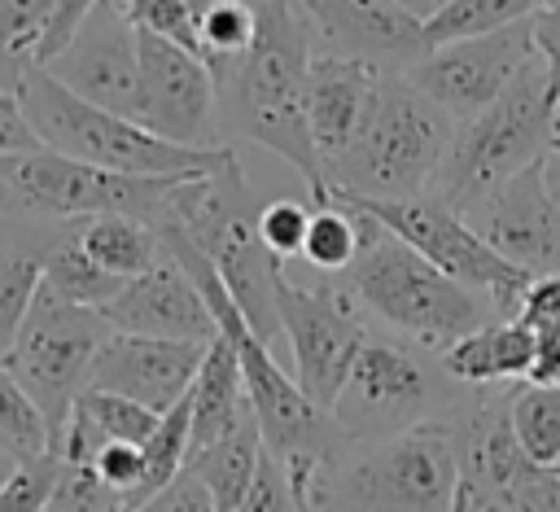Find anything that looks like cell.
<instances>
[{
	"mask_svg": "<svg viewBox=\"0 0 560 512\" xmlns=\"http://www.w3.org/2000/svg\"><path fill=\"white\" fill-rule=\"evenodd\" d=\"M258 4V35L241 57L210 61L219 83V114L223 136L254 140L284 158L311 201H328L324 158L311 140L306 123V70L315 57V31L298 0H254Z\"/></svg>",
	"mask_w": 560,
	"mask_h": 512,
	"instance_id": "1",
	"label": "cell"
},
{
	"mask_svg": "<svg viewBox=\"0 0 560 512\" xmlns=\"http://www.w3.org/2000/svg\"><path fill=\"white\" fill-rule=\"evenodd\" d=\"M455 140V118L433 105L402 70H381L376 96L350 144L324 166L328 193L420 197L433 188Z\"/></svg>",
	"mask_w": 560,
	"mask_h": 512,
	"instance_id": "2",
	"label": "cell"
},
{
	"mask_svg": "<svg viewBox=\"0 0 560 512\" xmlns=\"http://www.w3.org/2000/svg\"><path fill=\"white\" fill-rule=\"evenodd\" d=\"M18 96H22V109H26L31 127L39 131L44 149L92 162V166H105V171H122V175H214V171H228L236 162V153L228 144L192 149V144L162 140L158 131H149L136 118L83 101L79 92L57 83L44 66L26 70V79L18 83Z\"/></svg>",
	"mask_w": 560,
	"mask_h": 512,
	"instance_id": "3",
	"label": "cell"
},
{
	"mask_svg": "<svg viewBox=\"0 0 560 512\" xmlns=\"http://www.w3.org/2000/svg\"><path fill=\"white\" fill-rule=\"evenodd\" d=\"M556 136H560V92L542 57L534 53L486 109L455 123L451 153L429 193H438L455 210H468L508 175L542 162Z\"/></svg>",
	"mask_w": 560,
	"mask_h": 512,
	"instance_id": "4",
	"label": "cell"
},
{
	"mask_svg": "<svg viewBox=\"0 0 560 512\" xmlns=\"http://www.w3.org/2000/svg\"><path fill=\"white\" fill-rule=\"evenodd\" d=\"M459 446L451 416L376 442H350L315 490L311 512H451Z\"/></svg>",
	"mask_w": 560,
	"mask_h": 512,
	"instance_id": "5",
	"label": "cell"
},
{
	"mask_svg": "<svg viewBox=\"0 0 560 512\" xmlns=\"http://www.w3.org/2000/svg\"><path fill=\"white\" fill-rule=\"evenodd\" d=\"M346 284L359 298V306L372 311L394 337H407L433 354H442L451 341L486 324V315L494 311L486 293L451 280L385 223L368 241L359 263L346 271Z\"/></svg>",
	"mask_w": 560,
	"mask_h": 512,
	"instance_id": "6",
	"label": "cell"
},
{
	"mask_svg": "<svg viewBox=\"0 0 560 512\" xmlns=\"http://www.w3.org/2000/svg\"><path fill=\"white\" fill-rule=\"evenodd\" d=\"M258 206L262 201L249 193L241 162H232L228 171L184 179L171 193L162 223H179L192 236V245L214 263L228 293L254 324V333L271 341L280 333V319H276L280 263L267 254V245L258 236Z\"/></svg>",
	"mask_w": 560,
	"mask_h": 512,
	"instance_id": "7",
	"label": "cell"
},
{
	"mask_svg": "<svg viewBox=\"0 0 560 512\" xmlns=\"http://www.w3.org/2000/svg\"><path fill=\"white\" fill-rule=\"evenodd\" d=\"M472 398L451 407L459 481L451 512H560V473L534 464L512 433V389L468 385Z\"/></svg>",
	"mask_w": 560,
	"mask_h": 512,
	"instance_id": "8",
	"label": "cell"
},
{
	"mask_svg": "<svg viewBox=\"0 0 560 512\" xmlns=\"http://www.w3.org/2000/svg\"><path fill=\"white\" fill-rule=\"evenodd\" d=\"M192 175H122L52 149L0 158V201L35 219H92V214H140L166 219L171 193Z\"/></svg>",
	"mask_w": 560,
	"mask_h": 512,
	"instance_id": "9",
	"label": "cell"
},
{
	"mask_svg": "<svg viewBox=\"0 0 560 512\" xmlns=\"http://www.w3.org/2000/svg\"><path fill=\"white\" fill-rule=\"evenodd\" d=\"M442 381L451 376L442 359L438 363L424 359V346L368 328L346 372V385L332 403V420L350 442H376V438L402 433L455 407Z\"/></svg>",
	"mask_w": 560,
	"mask_h": 512,
	"instance_id": "10",
	"label": "cell"
},
{
	"mask_svg": "<svg viewBox=\"0 0 560 512\" xmlns=\"http://www.w3.org/2000/svg\"><path fill=\"white\" fill-rule=\"evenodd\" d=\"M114 328L105 324V315L96 306H79L57 298L52 289L39 284L9 354L0 359L18 385L39 403V411L52 424V438L61 442V424L79 398V389L88 385L92 359L105 346Z\"/></svg>",
	"mask_w": 560,
	"mask_h": 512,
	"instance_id": "11",
	"label": "cell"
},
{
	"mask_svg": "<svg viewBox=\"0 0 560 512\" xmlns=\"http://www.w3.org/2000/svg\"><path fill=\"white\" fill-rule=\"evenodd\" d=\"M350 201H359L376 223H385L394 236H402L411 249H420L451 280L486 293L499 315H516V302H521V293H525V284L534 276L512 267L468 223L464 210H455L438 193H420V197H350Z\"/></svg>",
	"mask_w": 560,
	"mask_h": 512,
	"instance_id": "12",
	"label": "cell"
},
{
	"mask_svg": "<svg viewBox=\"0 0 560 512\" xmlns=\"http://www.w3.org/2000/svg\"><path fill=\"white\" fill-rule=\"evenodd\" d=\"M276 319L293 354V376L306 389V398L324 411H332L346 372L368 337L363 306L350 293V284L332 280H293L284 267L276 276Z\"/></svg>",
	"mask_w": 560,
	"mask_h": 512,
	"instance_id": "13",
	"label": "cell"
},
{
	"mask_svg": "<svg viewBox=\"0 0 560 512\" xmlns=\"http://www.w3.org/2000/svg\"><path fill=\"white\" fill-rule=\"evenodd\" d=\"M136 123H144L149 131H158L162 140H175V144H192V149L223 144L214 66L201 53H192L166 35L140 31Z\"/></svg>",
	"mask_w": 560,
	"mask_h": 512,
	"instance_id": "14",
	"label": "cell"
},
{
	"mask_svg": "<svg viewBox=\"0 0 560 512\" xmlns=\"http://www.w3.org/2000/svg\"><path fill=\"white\" fill-rule=\"evenodd\" d=\"M529 57H534V18L490 31V35L429 48L402 74L459 123V118H472L477 109H486L516 79V70Z\"/></svg>",
	"mask_w": 560,
	"mask_h": 512,
	"instance_id": "15",
	"label": "cell"
},
{
	"mask_svg": "<svg viewBox=\"0 0 560 512\" xmlns=\"http://www.w3.org/2000/svg\"><path fill=\"white\" fill-rule=\"evenodd\" d=\"M44 70L70 92H79L83 101L136 118L140 31L118 0H96L92 13L70 35V44Z\"/></svg>",
	"mask_w": 560,
	"mask_h": 512,
	"instance_id": "16",
	"label": "cell"
},
{
	"mask_svg": "<svg viewBox=\"0 0 560 512\" xmlns=\"http://www.w3.org/2000/svg\"><path fill=\"white\" fill-rule=\"evenodd\" d=\"M464 214L512 267L529 276L560 271V206L542 184V162L508 175Z\"/></svg>",
	"mask_w": 560,
	"mask_h": 512,
	"instance_id": "17",
	"label": "cell"
},
{
	"mask_svg": "<svg viewBox=\"0 0 560 512\" xmlns=\"http://www.w3.org/2000/svg\"><path fill=\"white\" fill-rule=\"evenodd\" d=\"M101 315L114 333H140V337L210 341L219 333L206 293L175 254H166L140 276H127L122 289L101 306Z\"/></svg>",
	"mask_w": 560,
	"mask_h": 512,
	"instance_id": "18",
	"label": "cell"
},
{
	"mask_svg": "<svg viewBox=\"0 0 560 512\" xmlns=\"http://www.w3.org/2000/svg\"><path fill=\"white\" fill-rule=\"evenodd\" d=\"M206 341H175V337H140V333H109L92 359L88 385L127 394L153 411L175 407L201 368Z\"/></svg>",
	"mask_w": 560,
	"mask_h": 512,
	"instance_id": "19",
	"label": "cell"
},
{
	"mask_svg": "<svg viewBox=\"0 0 560 512\" xmlns=\"http://www.w3.org/2000/svg\"><path fill=\"white\" fill-rule=\"evenodd\" d=\"M311 31L315 53L359 57L389 70H407L416 57H424L420 18H411L394 0H298Z\"/></svg>",
	"mask_w": 560,
	"mask_h": 512,
	"instance_id": "20",
	"label": "cell"
},
{
	"mask_svg": "<svg viewBox=\"0 0 560 512\" xmlns=\"http://www.w3.org/2000/svg\"><path fill=\"white\" fill-rule=\"evenodd\" d=\"M376 61H359V57H337V53H315L311 70H306V123H311V140L324 158V166L350 144V136L359 131L376 83H381Z\"/></svg>",
	"mask_w": 560,
	"mask_h": 512,
	"instance_id": "21",
	"label": "cell"
},
{
	"mask_svg": "<svg viewBox=\"0 0 560 512\" xmlns=\"http://www.w3.org/2000/svg\"><path fill=\"white\" fill-rule=\"evenodd\" d=\"M442 368L455 385H503L525 381L534 363V324L521 315H499L451 341L442 354Z\"/></svg>",
	"mask_w": 560,
	"mask_h": 512,
	"instance_id": "22",
	"label": "cell"
},
{
	"mask_svg": "<svg viewBox=\"0 0 560 512\" xmlns=\"http://www.w3.org/2000/svg\"><path fill=\"white\" fill-rule=\"evenodd\" d=\"M188 394H192V442H188V455L210 446L214 438H223L249 411L245 381H241V359H236V346L223 333H214L206 341V354H201V368H197Z\"/></svg>",
	"mask_w": 560,
	"mask_h": 512,
	"instance_id": "23",
	"label": "cell"
},
{
	"mask_svg": "<svg viewBox=\"0 0 560 512\" xmlns=\"http://www.w3.org/2000/svg\"><path fill=\"white\" fill-rule=\"evenodd\" d=\"M70 236L88 258H96L105 271H114L122 280L149 271L153 263H162L171 254L158 223H149L140 214H92V219H79V228Z\"/></svg>",
	"mask_w": 560,
	"mask_h": 512,
	"instance_id": "24",
	"label": "cell"
},
{
	"mask_svg": "<svg viewBox=\"0 0 560 512\" xmlns=\"http://www.w3.org/2000/svg\"><path fill=\"white\" fill-rule=\"evenodd\" d=\"M262 451H267V446H262V429H258L254 407H249L223 438H214L210 446L192 451V455H188V468L214 490L219 512H236L241 499H245V490H249L254 477H258Z\"/></svg>",
	"mask_w": 560,
	"mask_h": 512,
	"instance_id": "25",
	"label": "cell"
},
{
	"mask_svg": "<svg viewBox=\"0 0 560 512\" xmlns=\"http://www.w3.org/2000/svg\"><path fill=\"white\" fill-rule=\"evenodd\" d=\"M538 9H542V0H446L438 13H429L420 22L424 53L455 44V39H472V35H490V31L529 22Z\"/></svg>",
	"mask_w": 560,
	"mask_h": 512,
	"instance_id": "26",
	"label": "cell"
},
{
	"mask_svg": "<svg viewBox=\"0 0 560 512\" xmlns=\"http://www.w3.org/2000/svg\"><path fill=\"white\" fill-rule=\"evenodd\" d=\"M57 451L52 424L39 411V403L18 385V376L0 363V455L13 464H35Z\"/></svg>",
	"mask_w": 560,
	"mask_h": 512,
	"instance_id": "27",
	"label": "cell"
},
{
	"mask_svg": "<svg viewBox=\"0 0 560 512\" xmlns=\"http://www.w3.org/2000/svg\"><path fill=\"white\" fill-rule=\"evenodd\" d=\"M48 22L52 0H0V88L18 92L26 70L39 66Z\"/></svg>",
	"mask_w": 560,
	"mask_h": 512,
	"instance_id": "28",
	"label": "cell"
},
{
	"mask_svg": "<svg viewBox=\"0 0 560 512\" xmlns=\"http://www.w3.org/2000/svg\"><path fill=\"white\" fill-rule=\"evenodd\" d=\"M188 442H192V394H184L175 407H166L162 420H158V429L140 442L144 477H140V486L131 490L127 508H140L149 494H158V490L188 464Z\"/></svg>",
	"mask_w": 560,
	"mask_h": 512,
	"instance_id": "29",
	"label": "cell"
},
{
	"mask_svg": "<svg viewBox=\"0 0 560 512\" xmlns=\"http://www.w3.org/2000/svg\"><path fill=\"white\" fill-rule=\"evenodd\" d=\"M512 433L521 442V451L560 473V385H516L512 389Z\"/></svg>",
	"mask_w": 560,
	"mask_h": 512,
	"instance_id": "30",
	"label": "cell"
},
{
	"mask_svg": "<svg viewBox=\"0 0 560 512\" xmlns=\"http://www.w3.org/2000/svg\"><path fill=\"white\" fill-rule=\"evenodd\" d=\"M39 284L52 289V293L66 298V302H79V306H96V311H101V306L122 289V276L105 271L96 258H88V254L74 245V236H66L57 249L44 254V276H39Z\"/></svg>",
	"mask_w": 560,
	"mask_h": 512,
	"instance_id": "31",
	"label": "cell"
},
{
	"mask_svg": "<svg viewBox=\"0 0 560 512\" xmlns=\"http://www.w3.org/2000/svg\"><path fill=\"white\" fill-rule=\"evenodd\" d=\"M197 39L206 61L241 57L258 35V4L254 0H192Z\"/></svg>",
	"mask_w": 560,
	"mask_h": 512,
	"instance_id": "32",
	"label": "cell"
},
{
	"mask_svg": "<svg viewBox=\"0 0 560 512\" xmlns=\"http://www.w3.org/2000/svg\"><path fill=\"white\" fill-rule=\"evenodd\" d=\"M74 411H79L105 442H136V446H140V442L158 429V420H162V411H153V407H144V403L127 398V394L96 389V385H83V389H79Z\"/></svg>",
	"mask_w": 560,
	"mask_h": 512,
	"instance_id": "33",
	"label": "cell"
},
{
	"mask_svg": "<svg viewBox=\"0 0 560 512\" xmlns=\"http://www.w3.org/2000/svg\"><path fill=\"white\" fill-rule=\"evenodd\" d=\"M44 258L39 254H0V359L9 354L35 293H39Z\"/></svg>",
	"mask_w": 560,
	"mask_h": 512,
	"instance_id": "34",
	"label": "cell"
},
{
	"mask_svg": "<svg viewBox=\"0 0 560 512\" xmlns=\"http://www.w3.org/2000/svg\"><path fill=\"white\" fill-rule=\"evenodd\" d=\"M122 508H127L122 494L114 486H105L92 464L61 459V473H57V486H52L44 512H122Z\"/></svg>",
	"mask_w": 560,
	"mask_h": 512,
	"instance_id": "35",
	"label": "cell"
},
{
	"mask_svg": "<svg viewBox=\"0 0 560 512\" xmlns=\"http://www.w3.org/2000/svg\"><path fill=\"white\" fill-rule=\"evenodd\" d=\"M311 210H315V201H293V197H276V201L258 206V236H262L267 254L280 267H289L293 258H302Z\"/></svg>",
	"mask_w": 560,
	"mask_h": 512,
	"instance_id": "36",
	"label": "cell"
},
{
	"mask_svg": "<svg viewBox=\"0 0 560 512\" xmlns=\"http://www.w3.org/2000/svg\"><path fill=\"white\" fill-rule=\"evenodd\" d=\"M127 9V18L140 26V31H153V35H166L192 53H201V39H197V13H192V0H118ZM206 57V53H201Z\"/></svg>",
	"mask_w": 560,
	"mask_h": 512,
	"instance_id": "37",
	"label": "cell"
},
{
	"mask_svg": "<svg viewBox=\"0 0 560 512\" xmlns=\"http://www.w3.org/2000/svg\"><path fill=\"white\" fill-rule=\"evenodd\" d=\"M57 473H61V455H44L35 464H18L13 477L0 486V512H44L48 508V494L57 486Z\"/></svg>",
	"mask_w": 560,
	"mask_h": 512,
	"instance_id": "38",
	"label": "cell"
},
{
	"mask_svg": "<svg viewBox=\"0 0 560 512\" xmlns=\"http://www.w3.org/2000/svg\"><path fill=\"white\" fill-rule=\"evenodd\" d=\"M136 512H219V499H214V490L184 464L158 494H149Z\"/></svg>",
	"mask_w": 560,
	"mask_h": 512,
	"instance_id": "39",
	"label": "cell"
},
{
	"mask_svg": "<svg viewBox=\"0 0 560 512\" xmlns=\"http://www.w3.org/2000/svg\"><path fill=\"white\" fill-rule=\"evenodd\" d=\"M293 508H298V494H293V486H289L280 459L262 451L258 477H254V486L245 490V499H241L236 512H293Z\"/></svg>",
	"mask_w": 560,
	"mask_h": 512,
	"instance_id": "40",
	"label": "cell"
},
{
	"mask_svg": "<svg viewBox=\"0 0 560 512\" xmlns=\"http://www.w3.org/2000/svg\"><path fill=\"white\" fill-rule=\"evenodd\" d=\"M92 468H96L101 481L114 486V490L122 494V503H127L131 490H136L140 477H144V455H140L136 442H105V446L92 455Z\"/></svg>",
	"mask_w": 560,
	"mask_h": 512,
	"instance_id": "41",
	"label": "cell"
},
{
	"mask_svg": "<svg viewBox=\"0 0 560 512\" xmlns=\"http://www.w3.org/2000/svg\"><path fill=\"white\" fill-rule=\"evenodd\" d=\"M35 149H44V140L22 109V96L13 88H0V158H18Z\"/></svg>",
	"mask_w": 560,
	"mask_h": 512,
	"instance_id": "42",
	"label": "cell"
},
{
	"mask_svg": "<svg viewBox=\"0 0 560 512\" xmlns=\"http://www.w3.org/2000/svg\"><path fill=\"white\" fill-rule=\"evenodd\" d=\"M516 315L525 324H551L560 319V271H542L525 284L521 302H516Z\"/></svg>",
	"mask_w": 560,
	"mask_h": 512,
	"instance_id": "43",
	"label": "cell"
},
{
	"mask_svg": "<svg viewBox=\"0 0 560 512\" xmlns=\"http://www.w3.org/2000/svg\"><path fill=\"white\" fill-rule=\"evenodd\" d=\"M96 0H52V22H48V35H44V53H39V66H48L66 44L70 35L79 31V22L92 13Z\"/></svg>",
	"mask_w": 560,
	"mask_h": 512,
	"instance_id": "44",
	"label": "cell"
},
{
	"mask_svg": "<svg viewBox=\"0 0 560 512\" xmlns=\"http://www.w3.org/2000/svg\"><path fill=\"white\" fill-rule=\"evenodd\" d=\"M529 385H560V319L534 324V363H529Z\"/></svg>",
	"mask_w": 560,
	"mask_h": 512,
	"instance_id": "45",
	"label": "cell"
},
{
	"mask_svg": "<svg viewBox=\"0 0 560 512\" xmlns=\"http://www.w3.org/2000/svg\"><path fill=\"white\" fill-rule=\"evenodd\" d=\"M534 53L542 57V66L560 92V4H542L534 13Z\"/></svg>",
	"mask_w": 560,
	"mask_h": 512,
	"instance_id": "46",
	"label": "cell"
},
{
	"mask_svg": "<svg viewBox=\"0 0 560 512\" xmlns=\"http://www.w3.org/2000/svg\"><path fill=\"white\" fill-rule=\"evenodd\" d=\"M542 184H547V193H551L556 206H560V136H556V144H551L547 158H542Z\"/></svg>",
	"mask_w": 560,
	"mask_h": 512,
	"instance_id": "47",
	"label": "cell"
},
{
	"mask_svg": "<svg viewBox=\"0 0 560 512\" xmlns=\"http://www.w3.org/2000/svg\"><path fill=\"white\" fill-rule=\"evenodd\" d=\"M394 4H402L411 18H420V22H424V18H429V13H438L446 0H394Z\"/></svg>",
	"mask_w": 560,
	"mask_h": 512,
	"instance_id": "48",
	"label": "cell"
},
{
	"mask_svg": "<svg viewBox=\"0 0 560 512\" xmlns=\"http://www.w3.org/2000/svg\"><path fill=\"white\" fill-rule=\"evenodd\" d=\"M13 468H18V464H13V459H9V455H0V486H4V481H9V477H13Z\"/></svg>",
	"mask_w": 560,
	"mask_h": 512,
	"instance_id": "49",
	"label": "cell"
},
{
	"mask_svg": "<svg viewBox=\"0 0 560 512\" xmlns=\"http://www.w3.org/2000/svg\"><path fill=\"white\" fill-rule=\"evenodd\" d=\"M542 4H560V0H542Z\"/></svg>",
	"mask_w": 560,
	"mask_h": 512,
	"instance_id": "50",
	"label": "cell"
},
{
	"mask_svg": "<svg viewBox=\"0 0 560 512\" xmlns=\"http://www.w3.org/2000/svg\"><path fill=\"white\" fill-rule=\"evenodd\" d=\"M122 512H136V508H122Z\"/></svg>",
	"mask_w": 560,
	"mask_h": 512,
	"instance_id": "51",
	"label": "cell"
},
{
	"mask_svg": "<svg viewBox=\"0 0 560 512\" xmlns=\"http://www.w3.org/2000/svg\"><path fill=\"white\" fill-rule=\"evenodd\" d=\"M293 512H302V508H293Z\"/></svg>",
	"mask_w": 560,
	"mask_h": 512,
	"instance_id": "52",
	"label": "cell"
}]
</instances>
